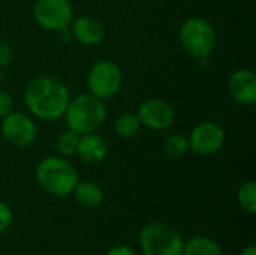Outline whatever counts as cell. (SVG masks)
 I'll return each mask as SVG.
<instances>
[{"instance_id":"obj_1","label":"cell","mask_w":256,"mask_h":255,"mask_svg":"<svg viewBox=\"0 0 256 255\" xmlns=\"http://www.w3.org/2000/svg\"><path fill=\"white\" fill-rule=\"evenodd\" d=\"M22 98L30 114L51 122L63 117L70 93L62 80L51 75H40L28 83Z\"/></svg>"},{"instance_id":"obj_14","label":"cell","mask_w":256,"mask_h":255,"mask_svg":"<svg viewBox=\"0 0 256 255\" xmlns=\"http://www.w3.org/2000/svg\"><path fill=\"white\" fill-rule=\"evenodd\" d=\"M76 203L86 209H96L104 203V191L102 188L90 180H84L75 185L74 191H72Z\"/></svg>"},{"instance_id":"obj_17","label":"cell","mask_w":256,"mask_h":255,"mask_svg":"<svg viewBox=\"0 0 256 255\" xmlns=\"http://www.w3.org/2000/svg\"><path fill=\"white\" fill-rule=\"evenodd\" d=\"M189 150V140L182 134H171L164 141V152L170 158H182Z\"/></svg>"},{"instance_id":"obj_22","label":"cell","mask_w":256,"mask_h":255,"mask_svg":"<svg viewBox=\"0 0 256 255\" xmlns=\"http://www.w3.org/2000/svg\"><path fill=\"white\" fill-rule=\"evenodd\" d=\"M14 59V51L9 44L0 42V68L8 66Z\"/></svg>"},{"instance_id":"obj_5","label":"cell","mask_w":256,"mask_h":255,"mask_svg":"<svg viewBox=\"0 0 256 255\" xmlns=\"http://www.w3.org/2000/svg\"><path fill=\"white\" fill-rule=\"evenodd\" d=\"M184 240L170 224L153 221L142 227L140 233V248L142 255H183Z\"/></svg>"},{"instance_id":"obj_20","label":"cell","mask_w":256,"mask_h":255,"mask_svg":"<svg viewBox=\"0 0 256 255\" xmlns=\"http://www.w3.org/2000/svg\"><path fill=\"white\" fill-rule=\"evenodd\" d=\"M12 221H14V213L10 207L4 201H0V234L10 227Z\"/></svg>"},{"instance_id":"obj_11","label":"cell","mask_w":256,"mask_h":255,"mask_svg":"<svg viewBox=\"0 0 256 255\" xmlns=\"http://www.w3.org/2000/svg\"><path fill=\"white\" fill-rule=\"evenodd\" d=\"M230 93L242 105H252L256 101V75L252 69H237L230 77Z\"/></svg>"},{"instance_id":"obj_15","label":"cell","mask_w":256,"mask_h":255,"mask_svg":"<svg viewBox=\"0 0 256 255\" xmlns=\"http://www.w3.org/2000/svg\"><path fill=\"white\" fill-rule=\"evenodd\" d=\"M183 255H224V249L210 237L195 236L184 243Z\"/></svg>"},{"instance_id":"obj_23","label":"cell","mask_w":256,"mask_h":255,"mask_svg":"<svg viewBox=\"0 0 256 255\" xmlns=\"http://www.w3.org/2000/svg\"><path fill=\"white\" fill-rule=\"evenodd\" d=\"M105 255H136V252L128 245H117V246L110 248Z\"/></svg>"},{"instance_id":"obj_2","label":"cell","mask_w":256,"mask_h":255,"mask_svg":"<svg viewBox=\"0 0 256 255\" xmlns=\"http://www.w3.org/2000/svg\"><path fill=\"white\" fill-rule=\"evenodd\" d=\"M106 116L108 111L105 101L92 93H81L70 98L63 114L68 129L76 132L78 135L98 132L104 126Z\"/></svg>"},{"instance_id":"obj_19","label":"cell","mask_w":256,"mask_h":255,"mask_svg":"<svg viewBox=\"0 0 256 255\" xmlns=\"http://www.w3.org/2000/svg\"><path fill=\"white\" fill-rule=\"evenodd\" d=\"M237 200L238 204L250 215H255L256 212V183L254 180H248L240 185L237 191Z\"/></svg>"},{"instance_id":"obj_9","label":"cell","mask_w":256,"mask_h":255,"mask_svg":"<svg viewBox=\"0 0 256 255\" xmlns=\"http://www.w3.org/2000/svg\"><path fill=\"white\" fill-rule=\"evenodd\" d=\"M225 129L216 122H201L198 123L189 135V149L200 155L208 156L218 153L225 144Z\"/></svg>"},{"instance_id":"obj_6","label":"cell","mask_w":256,"mask_h":255,"mask_svg":"<svg viewBox=\"0 0 256 255\" xmlns=\"http://www.w3.org/2000/svg\"><path fill=\"white\" fill-rule=\"evenodd\" d=\"M123 75L117 63L111 60L96 62L87 74L88 93L106 101L116 96L122 87Z\"/></svg>"},{"instance_id":"obj_10","label":"cell","mask_w":256,"mask_h":255,"mask_svg":"<svg viewBox=\"0 0 256 255\" xmlns=\"http://www.w3.org/2000/svg\"><path fill=\"white\" fill-rule=\"evenodd\" d=\"M136 116L141 122V126H146L152 131H165L172 126L176 120V111L172 105L164 99H147L144 101Z\"/></svg>"},{"instance_id":"obj_18","label":"cell","mask_w":256,"mask_h":255,"mask_svg":"<svg viewBox=\"0 0 256 255\" xmlns=\"http://www.w3.org/2000/svg\"><path fill=\"white\" fill-rule=\"evenodd\" d=\"M78 143H80V135L70 129H66L58 134V137L56 140V150L58 152L60 156L66 158V156L76 153Z\"/></svg>"},{"instance_id":"obj_12","label":"cell","mask_w":256,"mask_h":255,"mask_svg":"<svg viewBox=\"0 0 256 255\" xmlns=\"http://www.w3.org/2000/svg\"><path fill=\"white\" fill-rule=\"evenodd\" d=\"M70 30H72V36L80 44L88 45V47L100 44L105 38L104 24L98 18L88 17V15L74 18L70 24Z\"/></svg>"},{"instance_id":"obj_13","label":"cell","mask_w":256,"mask_h":255,"mask_svg":"<svg viewBox=\"0 0 256 255\" xmlns=\"http://www.w3.org/2000/svg\"><path fill=\"white\" fill-rule=\"evenodd\" d=\"M108 143L98 135L96 132L93 134H86L80 135V143L76 147V155L84 164L88 165H98L104 162L108 156Z\"/></svg>"},{"instance_id":"obj_8","label":"cell","mask_w":256,"mask_h":255,"mask_svg":"<svg viewBox=\"0 0 256 255\" xmlns=\"http://www.w3.org/2000/svg\"><path fill=\"white\" fill-rule=\"evenodd\" d=\"M0 134L8 144L24 149L34 143L38 128L28 114L21 111H10L2 120Z\"/></svg>"},{"instance_id":"obj_16","label":"cell","mask_w":256,"mask_h":255,"mask_svg":"<svg viewBox=\"0 0 256 255\" xmlns=\"http://www.w3.org/2000/svg\"><path fill=\"white\" fill-rule=\"evenodd\" d=\"M114 129L118 137L122 138H132L135 137L141 129V122L136 116V113H124L117 117L114 123Z\"/></svg>"},{"instance_id":"obj_21","label":"cell","mask_w":256,"mask_h":255,"mask_svg":"<svg viewBox=\"0 0 256 255\" xmlns=\"http://www.w3.org/2000/svg\"><path fill=\"white\" fill-rule=\"evenodd\" d=\"M14 111V98L9 92L0 89V117Z\"/></svg>"},{"instance_id":"obj_4","label":"cell","mask_w":256,"mask_h":255,"mask_svg":"<svg viewBox=\"0 0 256 255\" xmlns=\"http://www.w3.org/2000/svg\"><path fill=\"white\" fill-rule=\"evenodd\" d=\"M178 41L184 53L202 60L214 51L218 44V33L208 20L192 17L180 26Z\"/></svg>"},{"instance_id":"obj_24","label":"cell","mask_w":256,"mask_h":255,"mask_svg":"<svg viewBox=\"0 0 256 255\" xmlns=\"http://www.w3.org/2000/svg\"><path fill=\"white\" fill-rule=\"evenodd\" d=\"M240 255H256V246L255 245H249V246H246Z\"/></svg>"},{"instance_id":"obj_25","label":"cell","mask_w":256,"mask_h":255,"mask_svg":"<svg viewBox=\"0 0 256 255\" xmlns=\"http://www.w3.org/2000/svg\"><path fill=\"white\" fill-rule=\"evenodd\" d=\"M3 84V72H2V68H0V87Z\"/></svg>"},{"instance_id":"obj_3","label":"cell","mask_w":256,"mask_h":255,"mask_svg":"<svg viewBox=\"0 0 256 255\" xmlns=\"http://www.w3.org/2000/svg\"><path fill=\"white\" fill-rule=\"evenodd\" d=\"M38 185L48 194L56 197H66L72 194L78 183L76 168L63 156H46L34 170Z\"/></svg>"},{"instance_id":"obj_7","label":"cell","mask_w":256,"mask_h":255,"mask_svg":"<svg viewBox=\"0 0 256 255\" xmlns=\"http://www.w3.org/2000/svg\"><path fill=\"white\" fill-rule=\"evenodd\" d=\"M33 17L45 30L64 32L74 21V8L69 0H36Z\"/></svg>"}]
</instances>
